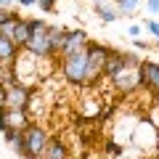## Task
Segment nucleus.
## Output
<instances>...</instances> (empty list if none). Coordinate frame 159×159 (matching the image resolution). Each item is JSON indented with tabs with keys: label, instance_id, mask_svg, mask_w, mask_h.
<instances>
[{
	"label": "nucleus",
	"instance_id": "nucleus-1",
	"mask_svg": "<svg viewBox=\"0 0 159 159\" xmlns=\"http://www.w3.org/2000/svg\"><path fill=\"white\" fill-rule=\"evenodd\" d=\"M48 27L51 24L43 21V19H32V34H29V43L24 45V53L34 58H56L51 51V37H48Z\"/></svg>",
	"mask_w": 159,
	"mask_h": 159
},
{
	"label": "nucleus",
	"instance_id": "nucleus-2",
	"mask_svg": "<svg viewBox=\"0 0 159 159\" xmlns=\"http://www.w3.org/2000/svg\"><path fill=\"white\" fill-rule=\"evenodd\" d=\"M21 133H24V159H43L45 157V148L51 143V135H48L45 127L37 125V122H29Z\"/></svg>",
	"mask_w": 159,
	"mask_h": 159
},
{
	"label": "nucleus",
	"instance_id": "nucleus-3",
	"mask_svg": "<svg viewBox=\"0 0 159 159\" xmlns=\"http://www.w3.org/2000/svg\"><path fill=\"white\" fill-rule=\"evenodd\" d=\"M61 74L69 85H90V77H88V56L85 51L82 53H72V56H64L61 58Z\"/></svg>",
	"mask_w": 159,
	"mask_h": 159
},
{
	"label": "nucleus",
	"instance_id": "nucleus-4",
	"mask_svg": "<svg viewBox=\"0 0 159 159\" xmlns=\"http://www.w3.org/2000/svg\"><path fill=\"white\" fill-rule=\"evenodd\" d=\"M85 56H88V77L90 82L103 77V64H106V56H109V45H101V43H88L85 48Z\"/></svg>",
	"mask_w": 159,
	"mask_h": 159
},
{
	"label": "nucleus",
	"instance_id": "nucleus-5",
	"mask_svg": "<svg viewBox=\"0 0 159 159\" xmlns=\"http://www.w3.org/2000/svg\"><path fill=\"white\" fill-rule=\"evenodd\" d=\"M111 85H114V90L122 93V96L135 93L138 88H141V72H138V66H127V64H125V69L111 80Z\"/></svg>",
	"mask_w": 159,
	"mask_h": 159
},
{
	"label": "nucleus",
	"instance_id": "nucleus-6",
	"mask_svg": "<svg viewBox=\"0 0 159 159\" xmlns=\"http://www.w3.org/2000/svg\"><path fill=\"white\" fill-rule=\"evenodd\" d=\"M88 32L85 29H66V40H64L61 45V53H58V58L64 56H72V53H82L88 48Z\"/></svg>",
	"mask_w": 159,
	"mask_h": 159
},
{
	"label": "nucleus",
	"instance_id": "nucleus-7",
	"mask_svg": "<svg viewBox=\"0 0 159 159\" xmlns=\"http://www.w3.org/2000/svg\"><path fill=\"white\" fill-rule=\"evenodd\" d=\"M138 72H141V85L148 88L154 101L159 103V64L157 61H141Z\"/></svg>",
	"mask_w": 159,
	"mask_h": 159
},
{
	"label": "nucleus",
	"instance_id": "nucleus-8",
	"mask_svg": "<svg viewBox=\"0 0 159 159\" xmlns=\"http://www.w3.org/2000/svg\"><path fill=\"white\" fill-rule=\"evenodd\" d=\"M32 90L24 82H16L13 88H6V109H29Z\"/></svg>",
	"mask_w": 159,
	"mask_h": 159
},
{
	"label": "nucleus",
	"instance_id": "nucleus-9",
	"mask_svg": "<svg viewBox=\"0 0 159 159\" xmlns=\"http://www.w3.org/2000/svg\"><path fill=\"white\" fill-rule=\"evenodd\" d=\"M122 69H125V56H122V51L109 48L106 64H103V77H106V80H114L119 72H122Z\"/></svg>",
	"mask_w": 159,
	"mask_h": 159
},
{
	"label": "nucleus",
	"instance_id": "nucleus-10",
	"mask_svg": "<svg viewBox=\"0 0 159 159\" xmlns=\"http://www.w3.org/2000/svg\"><path fill=\"white\" fill-rule=\"evenodd\" d=\"M19 56H21V51L16 48V43L0 34V64L3 66H11V64H16Z\"/></svg>",
	"mask_w": 159,
	"mask_h": 159
},
{
	"label": "nucleus",
	"instance_id": "nucleus-11",
	"mask_svg": "<svg viewBox=\"0 0 159 159\" xmlns=\"http://www.w3.org/2000/svg\"><path fill=\"white\" fill-rule=\"evenodd\" d=\"M29 34H32V19H19L16 29H13V37H11L19 51H24V45L29 43Z\"/></svg>",
	"mask_w": 159,
	"mask_h": 159
},
{
	"label": "nucleus",
	"instance_id": "nucleus-12",
	"mask_svg": "<svg viewBox=\"0 0 159 159\" xmlns=\"http://www.w3.org/2000/svg\"><path fill=\"white\" fill-rule=\"evenodd\" d=\"M6 119H8V127H16V130H24L32 122L27 109H6Z\"/></svg>",
	"mask_w": 159,
	"mask_h": 159
},
{
	"label": "nucleus",
	"instance_id": "nucleus-13",
	"mask_svg": "<svg viewBox=\"0 0 159 159\" xmlns=\"http://www.w3.org/2000/svg\"><path fill=\"white\" fill-rule=\"evenodd\" d=\"M43 159H69V148H66V143H64L61 138H51V143H48L45 157H43Z\"/></svg>",
	"mask_w": 159,
	"mask_h": 159
},
{
	"label": "nucleus",
	"instance_id": "nucleus-14",
	"mask_svg": "<svg viewBox=\"0 0 159 159\" xmlns=\"http://www.w3.org/2000/svg\"><path fill=\"white\" fill-rule=\"evenodd\" d=\"M48 37H51V51H53V56L58 58L61 45H64V40H66V29H64V27H56V24H51V27H48Z\"/></svg>",
	"mask_w": 159,
	"mask_h": 159
},
{
	"label": "nucleus",
	"instance_id": "nucleus-15",
	"mask_svg": "<svg viewBox=\"0 0 159 159\" xmlns=\"http://www.w3.org/2000/svg\"><path fill=\"white\" fill-rule=\"evenodd\" d=\"M96 16L101 19L103 24H111V21H117L119 19V11H117V6L114 3H96Z\"/></svg>",
	"mask_w": 159,
	"mask_h": 159
},
{
	"label": "nucleus",
	"instance_id": "nucleus-16",
	"mask_svg": "<svg viewBox=\"0 0 159 159\" xmlns=\"http://www.w3.org/2000/svg\"><path fill=\"white\" fill-rule=\"evenodd\" d=\"M3 138H6V143H11V148L19 154V157H24V133H21V130L8 127V130L3 133Z\"/></svg>",
	"mask_w": 159,
	"mask_h": 159
},
{
	"label": "nucleus",
	"instance_id": "nucleus-17",
	"mask_svg": "<svg viewBox=\"0 0 159 159\" xmlns=\"http://www.w3.org/2000/svg\"><path fill=\"white\" fill-rule=\"evenodd\" d=\"M119 11V16H133V13L141 8V0H119V3H114Z\"/></svg>",
	"mask_w": 159,
	"mask_h": 159
},
{
	"label": "nucleus",
	"instance_id": "nucleus-18",
	"mask_svg": "<svg viewBox=\"0 0 159 159\" xmlns=\"http://www.w3.org/2000/svg\"><path fill=\"white\" fill-rule=\"evenodd\" d=\"M103 148H106V154H111V157H122V154H125V143H117V141H106Z\"/></svg>",
	"mask_w": 159,
	"mask_h": 159
},
{
	"label": "nucleus",
	"instance_id": "nucleus-19",
	"mask_svg": "<svg viewBox=\"0 0 159 159\" xmlns=\"http://www.w3.org/2000/svg\"><path fill=\"white\" fill-rule=\"evenodd\" d=\"M34 6L40 8V11H45V13H51V11H56V0H37Z\"/></svg>",
	"mask_w": 159,
	"mask_h": 159
},
{
	"label": "nucleus",
	"instance_id": "nucleus-20",
	"mask_svg": "<svg viewBox=\"0 0 159 159\" xmlns=\"http://www.w3.org/2000/svg\"><path fill=\"white\" fill-rule=\"evenodd\" d=\"M19 13H13L11 8H0V27H3V24L6 21H11V19H16Z\"/></svg>",
	"mask_w": 159,
	"mask_h": 159
},
{
	"label": "nucleus",
	"instance_id": "nucleus-21",
	"mask_svg": "<svg viewBox=\"0 0 159 159\" xmlns=\"http://www.w3.org/2000/svg\"><path fill=\"white\" fill-rule=\"evenodd\" d=\"M146 29L159 40V21H157V19H148V21H146Z\"/></svg>",
	"mask_w": 159,
	"mask_h": 159
},
{
	"label": "nucleus",
	"instance_id": "nucleus-22",
	"mask_svg": "<svg viewBox=\"0 0 159 159\" xmlns=\"http://www.w3.org/2000/svg\"><path fill=\"white\" fill-rule=\"evenodd\" d=\"M146 11L151 16H159V0H146Z\"/></svg>",
	"mask_w": 159,
	"mask_h": 159
},
{
	"label": "nucleus",
	"instance_id": "nucleus-23",
	"mask_svg": "<svg viewBox=\"0 0 159 159\" xmlns=\"http://www.w3.org/2000/svg\"><path fill=\"white\" fill-rule=\"evenodd\" d=\"M133 48H135V51H146V48H148V43H146V40H138V37H133Z\"/></svg>",
	"mask_w": 159,
	"mask_h": 159
},
{
	"label": "nucleus",
	"instance_id": "nucleus-24",
	"mask_svg": "<svg viewBox=\"0 0 159 159\" xmlns=\"http://www.w3.org/2000/svg\"><path fill=\"white\" fill-rule=\"evenodd\" d=\"M8 130V119H6V109H0V133Z\"/></svg>",
	"mask_w": 159,
	"mask_h": 159
},
{
	"label": "nucleus",
	"instance_id": "nucleus-25",
	"mask_svg": "<svg viewBox=\"0 0 159 159\" xmlns=\"http://www.w3.org/2000/svg\"><path fill=\"white\" fill-rule=\"evenodd\" d=\"M127 34H130V37H138V34H141V27H138V24H130V29H127Z\"/></svg>",
	"mask_w": 159,
	"mask_h": 159
},
{
	"label": "nucleus",
	"instance_id": "nucleus-26",
	"mask_svg": "<svg viewBox=\"0 0 159 159\" xmlns=\"http://www.w3.org/2000/svg\"><path fill=\"white\" fill-rule=\"evenodd\" d=\"M0 109H6V88H0Z\"/></svg>",
	"mask_w": 159,
	"mask_h": 159
},
{
	"label": "nucleus",
	"instance_id": "nucleus-27",
	"mask_svg": "<svg viewBox=\"0 0 159 159\" xmlns=\"http://www.w3.org/2000/svg\"><path fill=\"white\" fill-rule=\"evenodd\" d=\"M37 0H19V6H24V8H29V6H34Z\"/></svg>",
	"mask_w": 159,
	"mask_h": 159
},
{
	"label": "nucleus",
	"instance_id": "nucleus-28",
	"mask_svg": "<svg viewBox=\"0 0 159 159\" xmlns=\"http://www.w3.org/2000/svg\"><path fill=\"white\" fill-rule=\"evenodd\" d=\"M3 74H6V66L0 64V88H3Z\"/></svg>",
	"mask_w": 159,
	"mask_h": 159
},
{
	"label": "nucleus",
	"instance_id": "nucleus-29",
	"mask_svg": "<svg viewBox=\"0 0 159 159\" xmlns=\"http://www.w3.org/2000/svg\"><path fill=\"white\" fill-rule=\"evenodd\" d=\"M0 8H8V3H6V0H0Z\"/></svg>",
	"mask_w": 159,
	"mask_h": 159
},
{
	"label": "nucleus",
	"instance_id": "nucleus-30",
	"mask_svg": "<svg viewBox=\"0 0 159 159\" xmlns=\"http://www.w3.org/2000/svg\"><path fill=\"white\" fill-rule=\"evenodd\" d=\"M6 3H8V8H11V6H13V3H19V0H6Z\"/></svg>",
	"mask_w": 159,
	"mask_h": 159
},
{
	"label": "nucleus",
	"instance_id": "nucleus-31",
	"mask_svg": "<svg viewBox=\"0 0 159 159\" xmlns=\"http://www.w3.org/2000/svg\"><path fill=\"white\" fill-rule=\"evenodd\" d=\"M154 48H157V53H159V40H157V43H154Z\"/></svg>",
	"mask_w": 159,
	"mask_h": 159
},
{
	"label": "nucleus",
	"instance_id": "nucleus-32",
	"mask_svg": "<svg viewBox=\"0 0 159 159\" xmlns=\"http://www.w3.org/2000/svg\"><path fill=\"white\" fill-rule=\"evenodd\" d=\"M93 3H106V0H93Z\"/></svg>",
	"mask_w": 159,
	"mask_h": 159
},
{
	"label": "nucleus",
	"instance_id": "nucleus-33",
	"mask_svg": "<svg viewBox=\"0 0 159 159\" xmlns=\"http://www.w3.org/2000/svg\"><path fill=\"white\" fill-rule=\"evenodd\" d=\"M114 3H119V0H114Z\"/></svg>",
	"mask_w": 159,
	"mask_h": 159
}]
</instances>
